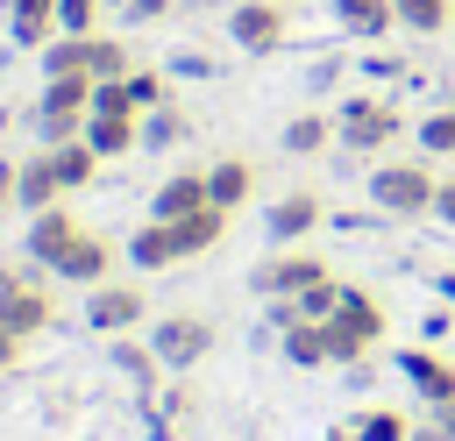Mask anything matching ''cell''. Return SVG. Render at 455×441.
I'll list each match as a JSON object with an SVG mask.
<instances>
[{
    "label": "cell",
    "mask_w": 455,
    "mask_h": 441,
    "mask_svg": "<svg viewBox=\"0 0 455 441\" xmlns=\"http://www.w3.org/2000/svg\"><path fill=\"white\" fill-rule=\"evenodd\" d=\"M334 28L348 43H384V36H398V7L391 0H334Z\"/></svg>",
    "instance_id": "obj_13"
},
{
    "label": "cell",
    "mask_w": 455,
    "mask_h": 441,
    "mask_svg": "<svg viewBox=\"0 0 455 441\" xmlns=\"http://www.w3.org/2000/svg\"><path fill=\"white\" fill-rule=\"evenodd\" d=\"M199 206H213V199H206V171H171V178L149 192V220H185V213H199Z\"/></svg>",
    "instance_id": "obj_14"
},
{
    "label": "cell",
    "mask_w": 455,
    "mask_h": 441,
    "mask_svg": "<svg viewBox=\"0 0 455 441\" xmlns=\"http://www.w3.org/2000/svg\"><path fill=\"white\" fill-rule=\"evenodd\" d=\"M398 377H405L427 405H455V363H448L441 349H427V341H419V349H398Z\"/></svg>",
    "instance_id": "obj_9"
},
{
    "label": "cell",
    "mask_w": 455,
    "mask_h": 441,
    "mask_svg": "<svg viewBox=\"0 0 455 441\" xmlns=\"http://www.w3.org/2000/svg\"><path fill=\"white\" fill-rule=\"evenodd\" d=\"M85 71H92V78H128L135 57H128L121 36H85Z\"/></svg>",
    "instance_id": "obj_26"
},
{
    "label": "cell",
    "mask_w": 455,
    "mask_h": 441,
    "mask_svg": "<svg viewBox=\"0 0 455 441\" xmlns=\"http://www.w3.org/2000/svg\"><path fill=\"white\" fill-rule=\"evenodd\" d=\"M71 235H78V213L57 199V206H43V213H28V235H21V249H28V263H43V270H57V256L71 249Z\"/></svg>",
    "instance_id": "obj_10"
},
{
    "label": "cell",
    "mask_w": 455,
    "mask_h": 441,
    "mask_svg": "<svg viewBox=\"0 0 455 441\" xmlns=\"http://www.w3.org/2000/svg\"><path fill=\"white\" fill-rule=\"evenodd\" d=\"M0 14H7V0H0Z\"/></svg>",
    "instance_id": "obj_44"
},
{
    "label": "cell",
    "mask_w": 455,
    "mask_h": 441,
    "mask_svg": "<svg viewBox=\"0 0 455 441\" xmlns=\"http://www.w3.org/2000/svg\"><path fill=\"white\" fill-rule=\"evenodd\" d=\"M100 164H107V156H100L85 135H78V142H57V178H64V192H85V185L100 178Z\"/></svg>",
    "instance_id": "obj_23"
},
{
    "label": "cell",
    "mask_w": 455,
    "mask_h": 441,
    "mask_svg": "<svg viewBox=\"0 0 455 441\" xmlns=\"http://www.w3.org/2000/svg\"><path fill=\"white\" fill-rule=\"evenodd\" d=\"M64 199V178H57V149H36V156H21V178H14V206L21 213H43V206H57Z\"/></svg>",
    "instance_id": "obj_12"
},
{
    "label": "cell",
    "mask_w": 455,
    "mask_h": 441,
    "mask_svg": "<svg viewBox=\"0 0 455 441\" xmlns=\"http://www.w3.org/2000/svg\"><path fill=\"white\" fill-rule=\"evenodd\" d=\"M114 370H121V377H135V384L149 391L164 363H156V349H149V341H128V334H114Z\"/></svg>",
    "instance_id": "obj_28"
},
{
    "label": "cell",
    "mask_w": 455,
    "mask_h": 441,
    "mask_svg": "<svg viewBox=\"0 0 455 441\" xmlns=\"http://www.w3.org/2000/svg\"><path fill=\"white\" fill-rule=\"evenodd\" d=\"M107 7H114V14H121V7H135V0H107Z\"/></svg>",
    "instance_id": "obj_42"
},
{
    "label": "cell",
    "mask_w": 455,
    "mask_h": 441,
    "mask_svg": "<svg viewBox=\"0 0 455 441\" xmlns=\"http://www.w3.org/2000/svg\"><path fill=\"white\" fill-rule=\"evenodd\" d=\"M107 0H57V36H100Z\"/></svg>",
    "instance_id": "obj_30"
},
{
    "label": "cell",
    "mask_w": 455,
    "mask_h": 441,
    "mask_svg": "<svg viewBox=\"0 0 455 441\" xmlns=\"http://www.w3.org/2000/svg\"><path fill=\"white\" fill-rule=\"evenodd\" d=\"M249 192H256V164H249V156H220V164H206V199H213L220 213L249 206Z\"/></svg>",
    "instance_id": "obj_16"
},
{
    "label": "cell",
    "mask_w": 455,
    "mask_h": 441,
    "mask_svg": "<svg viewBox=\"0 0 455 441\" xmlns=\"http://www.w3.org/2000/svg\"><path fill=\"white\" fill-rule=\"evenodd\" d=\"M363 78H405V57H391V50H370V57H363Z\"/></svg>",
    "instance_id": "obj_33"
},
{
    "label": "cell",
    "mask_w": 455,
    "mask_h": 441,
    "mask_svg": "<svg viewBox=\"0 0 455 441\" xmlns=\"http://www.w3.org/2000/svg\"><path fill=\"white\" fill-rule=\"evenodd\" d=\"M21 285H28V277H21V270H14V263H0V299H14V292H21Z\"/></svg>",
    "instance_id": "obj_39"
},
{
    "label": "cell",
    "mask_w": 455,
    "mask_h": 441,
    "mask_svg": "<svg viewBox=\"0 0 455 441\" xmlns=\"http://www.w3.org/2000/svg\"><path fill=\"white\" fill-rule=\"evenodd\" d=\"M7 36H14L21 50H43V43L57 36V0H21V7H7Z\"/></svg>",
    "instance_id": "obj_21"
},
{
    "label": "cell",
    "mask_w": 455,
    "mask_h": 441,
    "mask_svg": "<svg viewBox=\"0 0 455 441\" xmlns=\"http://www.w3.org/2000/svg\"><path fill=\"white\" fill-rule=\"evenodd\" d=\"M149 349L164 370H199L213 356V320L206 313H164V320H149Z\"/></svg>",
    "instance_id": "obj_4"
},
{
    "label": "cell",
    "mask_w": 455,
    "mask_h": 441,
    "mask_svg": "<svg viewBox=\"0 0 455 441\" xmlns=\"http://www.w3.org/2000/svg\"><path fill=\"white\" fill-rule=\"evenodd\" d=\"M398 28H412V36L448 28V0H405V7H398Z\"/></svg>",
    "instance_id": "obj_32"
},
{
    "label": "cell",
    "mask_w": 455,
    "mask_h": 441,
    "mask_svg": "<svg viewBox=\"0 0 455 441\" xmlns=\"http://www.w3.org/2000/svg\"><path fill=\"white\" fill-rule=\"evenodd\" d=\"M427 413H434V420H441V427L455 434V405H427Z\"/></svg>",
    "instance_id": "obj_40"
},
{
    "label": "cell",
    "mask_w": 455,
    "mask_h": 441,
    "mask_svg": "<svg viewBox=\"0 0 455 441\" xmlns=\"http://www.w3.org/2000/svg\"><path fill=\"white\" fill-rule=\"evenodd\" d=\"M171 228H178V249H185V256H206V249L228 235V213H220V206H199V213H185V220H171Z\"/></svg>",
    "instance_id": "obj_24"
},
{
    "label": "cell",
    "mask_w": 455,
    "mask_h": 441,
    "mask_svg": "<svg viewBox=\"0 0 455 441\" xmlns=\"http://www.w3.org/2000/svg\"><path fill=\"white\" fill-rule=\"evenodd\" d=\"M57 277H64V285H85V292H92V285H107V277H114V242H107V235H92V228H78V235H71V249L57 256Z\"/></svg>",
    "instance_id": "obj_11"
},
{
    "label": "cell",
    "mask_w": 455,
    "mask_h": 441,
    "mask_svg": "<svg viewBox=\"0 0 455 441\" xmlns=\"http://www.w3.org/2000/svg\"><path fill=\"white\" fill-rule=\"evenodd\" d=\"M320 220H327V199H320L313 185H291V192H277V199H270V213H263V235H270L277 249H291V242H306Z\"/></svg>",
    "instance_id": "obj_8"
},
{
    "label": "cell",
    "mask_w": 455,
    "mask_h": 441,
    "mask_svg": "<svg viewBox=\"0 0 455 441\" xmlns=\"http://www.w3.org/2000/svg\"><path fill=\"white\" fill-rule=\"evenodd\" d=\"M320 277H334V270H327L313 249L291 242V249H277V256H263V263L249 270V292H256V299H299V292L320 285Z\"/></svg>",
    "instance_id": "obj_5"
},
{
    "label": "cell",
    "mask_w": 455,
    "mask_h": 441,
    "mask_svg": "<svg viewBox=\"0 0 455 441\" xmlns=\"http://www.w3.org/2000/svg\"><path fill=\"white\" fill-rule=\"evenodd\" d=\"M398 128H405V114H398V100H391V92H348V100H341V114H334V142H341V149H355V156L391 149V142H398Z\"/></svg>",
    "instance_id": "obj_3"
},
{
    "label": "cell",
    "mask_w": 455,
    "mask_h": 441,
    "mask_svg": "<svg viewBox=\"0 0 455 441\" xmlns=\"http://www.w3.org/2000/svg\"><path fill=\"white\" fill-rule=\"evenodd\" d=\"M178 0H135V7H121V21H156V14H171Z\"/></svg>",
    "instance_id": "obj_34"
},
{
    "label": "cell",
    "mask_w": 455,
    "mask_h": 441,
    "mask_svg": "<svg viewBox=\"0 0 455 441\" xmlns=\"http://www.w3.org/2000/svg\"><path fill=\"white\" fill-rule=\"evenodd\" d=\"M391 7H405V0H391Z\"/></svg>",
    "instance_id": "obj_45"
},
{
    "label": "cell",
    "mask_w": 455,
    "mask_h": 441,
    "mask_svg": "<svg viewBox=\"0 0 455 441\" xmlns=\"http://www.w3.org/2000/svg\"><path fill=\"white\" fill-rule=\"evenodd\" d=\"M142 320H149L142 285H114V277H107V285H92V292H85V327H92V334H107V341H114V334H135Z\"/></svg>",
    "instance_id": "obj_7"
},
{
    "label": "cell",
    "mask_w": 455,
    "mask_h": 441,
    "mask_svg": "<svg viewBox=\"0 0 455 441\" xmlns=\"http://www.w3.org/2000/svg\"><path fill=\"white\" fill-rule=\"evenodd\" d=\"M284 36H291V14H284L277 0H235V7H228V43H235V50L270 57V50H284Z\"/></svg>",
    "instance_id": "obj_6"
},
{
    "label": "cell",
    "mask_w": 455,
    "mask_h": 441,
    "mask_svg": "<svg viewBox=\"0 0 455 441\" xmlns=\"http://www.w3.org/2000/svg\"><path fill=\"white\" fill-rule=\"evenodd\" d=\"M434 220L455 228V178H441V192H434Z\"/></svg>",
    "instance_id": "obj_36"
},
{
    "label": "cell",
    "mask_w": 455,
    "mask_h": 441,
    "mask_svg": "<svg viewBox=\"0 0 455 441\" xmlns=\"http://www.w3.org/2000/svg\"><path fill=\"white\" fill-rule=\"evenodd\" d=\"M14 178H21V164H14V156H0V213L14 206Z\"/></svg>",
    "instance_id": "obj_37"
},
{
    "label": "cell",
    "mask_w": 455,
    "mask_h": 441,
    "mask_svg": "<svg viewBox=\"0 0 455 441\" xmlns=\"http://www.w3.org/2000/svg\"><path fill=\"white\" fill-rule=\"evenodd\" d=\"M171 71H185V78H213V57H199V50H185Z\"/></svg>",
    "instance_id": "obj_35"
},
{
    "label": "cell",
    "mask_w": 455,
    "mask_h": 441,
    "mask_svg": "<svg viewBox=\"0 0 455 441\" xmlns=\"http://www.w3.org/2000/svg\"><path fill=\"white\" fill-rule=\"evenodd\" d=\"M14 363H21V334H7V327H0V370H14Z\"/></svg>",
    "instance_id": "obj_38"
},
{
    "label": "cell",
    "mask_w": 455,
    "mask_h": 441,
    "mask_svg": "<svg viewBox=\"0 0 455 441\" xmlns=\"http://www.w3.org/2000/svg\"><path fill=\"white\" fill-rule=\"evenodd\" d=\"M7 7H21V0H7Z\"/></svg>",
    "instance_id": "obj_43"
},
{
    "label": "cell",
    "mask_w": 455,
    "mask_h": 441,
    "mask_svg": "<svg viewBox=\"0 0 455 441\" xmlns=\"http://www.w3.org/2000/svg\"><path fill=\"white\" fill-rule=\"evenodd\" d=\"M28 121H36V142H43V149H57V142H78V135H85V107H64V100H50V92H36Z\"/></svg>",
    "instance_id": "obj_17"
},
{
    "label": "cell",
    "mask_w": 455,
    "mask_h": 441,
    "mask_svg": "<svg viewBox=\"0 0 455 441\" xmlns=\"http://www.w3.org/2000/svg\"><path fill=\"white\" fill-rule=\"evenodd\" d=\"M348 427H355V441H412V420H405L398 405H370V413H355Z\"/></svg>",
    "instance_id": "obj_27"
},
{
    "label": "cell",
    "mask_w": 455,
    "mask_h": 441,
    "mask_svg": "<svg viewBox=\"0 0 455 441\" xmlns=\"http://www.w3.org/2000/svg\"><path fill=\"white\" fill-rule=\"evenodd\" d=\"M135 270H171V263H185V249H178V228L171 220H142L135 235H128V249H121Z\"/></svg>",
    "instance_id": "obj_15"
},
{
    "label": "cell",
    "mask_w": 455,
    "mask_h": 441,
    "mask_svg": "<svg viewBox=\"0 0 455 441\" xmlns=\"http://www.w3.org/2000/svg\"><path fill=\"white\" fill-rule=\"evenodd\" d=\"M419 149H427V156H455V107H434V114L419 121Z\"/></svg>",
    "instance_id": "obj_31"
},
{
    "label": "cell",
    "mask_w": 455,
    "mask_h": 441,
    "mask_svg": "<svg viewBox=\"0 0 455 441\" xmlns=\"http://www.w3.org/2000/svg\"><path fill=\"white\" fill-rule=\"evenodd\" d=\"M121 92H128V107H135V114H149V107H164V100H171V78H164V71H142V64H135V71L121 78Z\"/></svg>",
    "instance_id": "obj_29"
},
{
    "label": "cell",
    "mask_w": 455,
    "mask_h": 441,
    "mask_svg": "<svg viewBox=\"0 0 455 441\" xmlns=\"http://www.w3.org/2000/svg\"><path fill=\"white\" fill-rule=\"evenodd\" d=\"M434 192H441L434 156H391V164L370 171V206L391 213V220H419V213H434Z\"/></svg>",
    "instance_id": "obj_1"
},
{
    "label": "cell",
    "mask_w": 455,
    "mask_h": 441,
    "mask_svg": "<svg viewBox=\"0 0 455 441\" xmlns=\"http://www.w3.org/2000/svg\"><path fill=\"white\" fill-rule=\"evenodd\" d=\"M320 327H327V356H334V363H363V356L384 341V306H377V292L341 285V299H334V313H327Z\"/></svg>",
    "instance_id": "obj_2"
},
{
    "label": "cell",
    "mask_w": 455,
    "mask_h": 441,
    "mask_svg": "<svg viewBox=\"0 0 455 441\" xmlns=\"http://www.w3.org/2000/svg\"><path fill=\"white\" fill-rule=\"evenodd\" d=\"M50 320H57V306H50V292H43V285H21L14 299H0V327H7V334H21V341H28V334H43Z\"/></svg>",
    "instance_id": "obj_18"
},
{
    "label": "cell",
    "mask_w": 455,
    "mask_h": 441,
    "mask_svg": "<svg viewBox=\"0 0 455 441\" xmlns=\"http://www.w3.org/2000/svg\"><path fill=\"white\" fill-rule=\"evenodd\" d=\"M185 135H192V114H185L178 100H164V107L142 114V149H171V142H185Z\"/></svg>",
    "instance_id": "obj_22"
},
{
    "label": "cell",
    "mask_w": 455,
    "mask_h": 441,
    "mask_svg": "<svg viewBox=\"0 0 455 441\" xmlns=\"http://www.w3.org/2000/svg\"><path fill=\"white\" fill-rule=\"evenodd\" d=\"M277 149H284V156H320V149H334V114H320V107L291 114L284 135H277Z\"/></svg>",
    "instance_id": "obj_20"
},
{
    "label": "cell",
    "mask_w": 455,
    "mask_h": 441,
    "mask_svg": "<svg viewBox=\"0 0 455 441\" xmlns=\"http://www.w3.org/2000/svg\"><path fill=\"white\" fill-rule=\"evenodd\" d=\"M277 341H284V363H299V370L334 363V356H327V327H320V320H299V327H284Z\"/></svg>",
    "instance_id": "obj_25"
},
{
    "label": "cell",
    "mask_w": 455,
    "mask_h": 441,
    "mask_svg": "<svg viewBox=\"0 0 455 441\" xmlns=\"http://www.w3.org/2000/svg\"><path fill=\"white\" fill-rule=\"evenodd\" d=\"M334 441H355V427H334Z\"/></svg>",
    "instance_id": "obj_41"
},
{
    "label": "cell",
    "mask_w": 455,
    "mask_h": 441,
    "mask_svg": "<svg viewBox=\"0 0 455 441\" xmlns=\"http://www.w3.org/2000/svg\"><path fill=\"white\" fill-rule=\"evenodd\" d=\"M85 142L100 156H128L142 149V114H85Z\"/></svg>",
    "instance_id": "obj_19"
}]
</instances>
